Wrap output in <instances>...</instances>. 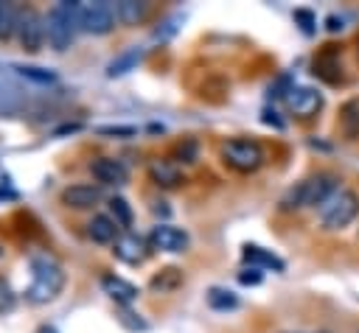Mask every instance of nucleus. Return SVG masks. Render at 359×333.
<instances>
[{"instance_id": "f257e3e1", "label": "nucleus", "mask_w": 359, "mask_h": 333, "mask_svg": "<svg viewBox=\"0 0 359 333\" xmlns=\"http://www.w3.org/2000/svg\"><path fill=\"white\" fill-rule=\"evenodd\" d=\"M337 190H339V176L331 171H317V173L294 182L280 196V210L294 213V210H306V207H323Z\"/></svg>"}, {"instance_id": "f03ea898", "label": "nucleus", "mask_w": 359, "mask_h": 333, "mask_svg": "<svg viewBox=\"0 0 359 333\" xmlns=\"http://www.w3.org/2000/svg\"><path fill=\"white\" fill-rule=\"evenodd\" d=\"M65 285V269L48 257V255H36L31 260V285L25 288V299L34 305L50 302Z\"/></svg>"}, {"instance_id": "7ed1b4c3", "label": "nucleus", "mask_w": 359, "mask_h": 333, "mask_svg": "<svg viewBox=\"0 0 359 333\" xmlns=\"http://www.w3.org/2000/svg\"><path fill=\"white\" fill-rule=\"evenodd\" d=\"M45 31H48V42L53 45V50H67L79 31V3L73 0L56 3L45 17Z\"/></svg>"}, {"instance_id": "20e7f679", "label": "nucleus", "mask_w": 359, "mask_h": 333, "mask_svg": "<svg viewBox=\"0 0 359 333\" xmlns=\"http://www.w3.org/2000/svg\"><path fill=\"white\" fill-rule=\"evenodd\" d=\"M356 215H359V193L348 190V187H339L320 207V227L325 232H337V229H345Z\"/></svg>"}, {"instance_id": "39448f33", "label": "nucleus", "mask_w": 359, "mask_h": 333, "mask_svg": "<svg viewBox=\"0 0 359 333\" xmlns=\"http://www.w3.org/2000/svg\"><path fill=\"white\" fill-rule=\"evenodd\" d=\"M222 160H224L227 168H233V171H238V173H255V171L264 165L266 154H264V148H261L258 140L233 137V140H227V143L222 146Z\"/></svg>"}, {"instance_id": "423d86ee", "label": "nucleus", "mask_w": 359, "mask_h": 333, "mask_svg": "<svg viewBox=\"0 0 359 333\" xmlns=\"http://www.w3.org/2000/svg\"><path fill=\"white\" fill-rule=\"evenodd\" d=\"M115 6L107 0H93V3H79V31L87 34H109L115 25Z\"/></svg>"}, {"instance_id": "0eeeda50", "label": "nucleus", "mask_w": 359, "mask_h": 333, "mask_svg": "<svg viewBox=\"0 0 359 333\" xmlns=\"http://www.w3.org/2000/svg\"><path fill=\"white\" fill-rule=\"evenodd\" d=\"M283 101H286V109L300 120H309L323 109V92L314 87H297L294 84Z\"/></svg>"}, {"instance_id": "6e6552de", "label": "nucleus", "mask_w": 359, "mask_h": 333, "mask_svg": "<svg viewBox=\"0 0 359 333\" xmlns=\"http://www.w3.org/2000/svg\"><path fill=\"white\" fill-rule=\"evenodd\" d=\"M48 36L45 31V20L34 11V8H25L20 11V25H17V39L20 45L28 50V53H36L42 48V39Z\"/></svg>"}, {"instance_id": "1a4fd4ad", "label": "nucleus", "mask_w": 359, "mask_h": 333, "mask_svg": "<svg viewBox=\"0 0 359 333\" xmlns=\"http://www.w3.org/2000/svg\"><path fill=\"white\" fill-rule=\"evenodd\" d=\"M149 243L151 249H160V252H185L191 238L182 227H174V224H157L151 227V235H149Z\"/></svg>"}, {"instance_id": "9d476101", "label": "nucleus", "mask_w": 359, "mask_h": 333, "mask_svg": "<svg viewBox=\"0 0 359 333\" xmlns=\"http://www.w3.org/2000/svg\"><path fill=\"white\" fill-rule=\"evenodd\" d=\"M112 252H115L118 260H123V263H129V266H140V263L149 257V243H146L140 235H135V232H123V235H118V241L112 243Z\"/></svg>"}, {"instance_id": "9b49d317", "label": "nucleus", "mask_w": 359, "mask_h": 333, "mask_svg": "<svg viewBox=\"0 0 359 333\" xmlns=\"http://www.w3.org/2000/svg\"><path fill=\"white\" fill-rule=\"evenodd\" d=\"M90 173H93L101 185H123L126 176H129L126 165H123L121 160H115V157H98V160H93V162H90Z\"/></svg>"}, {"instance_id": "f8f14e48", "label": "nucleus", "mask_w": 359, "mask_h": 333, "mask_svg": "<svg viewBox=\"0 0 359 333\" xmlns=\"http://www.w3.org/2000/svg\"><path fill=\"white\" fill-rule=\"evenodd\" d=\"M149 179L157 187H180V185H185V173L174 160H151L149 162Z\"/></svg>"}, {"instance_id": "ddd939ff", "label": "nucleus", "mask_w": 359, "mask_h": 333, "mask_svg": "<svg viewBox=\"0 0 359 333\" xmlns=\"http://www.w3.org/2000/svg\"><path fill=\"white\" fill-rule=\"evenodd\" d=\"M62 201L73 210H87L101 201V187L95 185H70L62 190Z\"/></svg>"}, {"instance_id": "4468645a", "label": "nucleus", "mask_w": 359, "mask_h": 333, "mask_svg": "<svg viewBox=\"0 0 359 333\" xmlns=\"http://www.w3.org/2000/svg\"><path fill=\"white\" fill-rule=\"evenodd\" d=\"M101 288H104V294L109 297V299H115L118 305H129V302H135L137 299V285H132L129 280H123V277H118V274H104L101 277Z\"/></svg>"}, {"instance_id": "2eb2a0df", "label": "nucleus", "mask_w": 359, "mask_h": 333, "mask_svg": "<svg viewBox=\"0 0 359 333\" xmlns=\"http://www.w3.org/2000/svg\"><path fill=\"white\" fill-rule=\"evenodd\" d=\"M241 257H244V263H250L252 269H272V271H283V269H286V263H283L275 252H269V249H264V246H255V243H247L244 252H241Z\"/></svg>"}, {"instance_id": "dca6fc26", "label": "nucleus", "mask_w": 359, "mask_h": 333, "mask_svg": "<svg viewBox=\"0 0 359 333\" xmlns=\"http://www.w3.org/2000/svg\"><path fill=\"white\" fill-rule=\"evenodd\" d=\"M314 76H320L323 81L328 84H337L342 81V64H339V56L337 50L328 45V50H323L317 59H314Z\"/></svg>"}, {"instance_id": "f3484780", "label": "nucleus", "mask_w": 359, "mask_h": 333, "mask_svg": "<svg viewBox=\"0 0 359 333\" xmlns=\"http://www.w3.org/2000/svg\"><path fill=\"white\" fill-rule=\"evenodd\" d=\"M118 224L112 221V215H93L87 224V235L95 243H115L118 241Z\"/></svg>"}, {"instance_id": "a211bd4d", "label": "nucleus", "mask_w": 359, "mask_h": 333, "mask_svg": "<svg viewBox=\"0 0 359 333\" xmlns=\"http://www.w3.org/2000/svg\"><path fill=\"white\" fill-rule=\"evenodd\" d=\"M146 14H149V3H143V0H121V3H115V17L123 25H137V22L146 20Z\"/></svg>"}, {"instance_id": "6ab92c4d", "label": "nucleus", "mask_w": 359, "mask_h": 333, "mask_svg": "<svg viewBox=\"0 0 359 333\" xmlns=\"http://www.w3.org/2000/svg\"><path fill=\"white\" fill-rule=\"evenodd\" d=\"M140 59H143V50H140V48H126L123 53H118V56L107 64V76H109V78L126 76L129 70H135V67L140 64Z\"/></svg>"}, {"instance_id": "aec40b11", "label": "nucleus", "mask_w": 359, "mask_h": 333, "mask_svg": "<svg viewBox=\"0 0 359 333\" xmlns=\"http://www.w3.org/2000/svg\"><path fill=\"white\" fill-rule=\"evenodd\" d=\"M339 129L345 134V140H356L359 137V98H351L342 104L339 109Z\"/></svg>"}, {"instance_id": "412c9836", "label": "nucleus", "mask_w": 359, "mask_h": 333, "mask_svg": "<svg viewBox=\"0 0 359 333\" xmlns=\"http://www.w3.org/2000/svg\"><path fill=\"white\" fill-rule=\"evenodd\" d=\"M208 305L213 311H233V308H238V297L222 285H213V288H208Z\"/></svg>"}, {"instance_id": "4be33fe9", "label": "nucleus", "mask_w": 359, "mask_h": 333, "mask_svg": "<svg viewBox=\"0 0 359 333\" xmlns=\"http://www.w3.org/2000/svg\"><path fill=\"white\" fill-rule=\"evenodd\" d=\"M20 25V8L11 3H0V39H11Z\"/></svg>"}, {"instance_id": "5701e85b", "label": "nucleus", "mask_w": 359, "mask_h": 333, "mask_svg": "<svg viewBox=\"0 0 359 333\" xmlns=\"http://www.w3.org/2000/svg\"><path fill=\"white\" fill-rule=\"evenodd\" d=\"M180 283H182V271L171 266V269H163L160 274H154L149 285H151L154 291H160V294H165V291H174V288H177Z\"/></svg>"}, {"instance_id": "b1692460", "label": "nucleus", "mask_w": 359, "mask_h": 333, "mask_svg": "<svg viewBox=\"0 0 359 333\" xmlns=\"http://www.w3.org/2000/svg\"><path fill=\"white\" fill-rule=\"evenodd\" d=\"M109 213H112V221L118 224V227H132V207H129V201L123 199V196H112L109 199Z\"/></svg>"}, {"instance_id": "393cba45", "label": "nucleus", "mask_w": 359, "mask_h": 333, "mask_svg": "<svg viewBox=\"0 0 359 333\" xmlns=\"http://www.w3.org/2000/svg\"><path fill=\"white\" fill-rule=\"evenodd\" d=\"M22 78H28V81H34V84H53L56 81V73L53 70H48V67H34V64H17L14 67Z\"/></svg>"}, {"instance_id": "a878e982", "label": "nucleus", "mask_w": 359, "mask_h": 333, "mask_svg": "<svg viewBox=\"0 0 359 333\" xmlns=\"http://www.w3.org/2000/svg\"><path fill=\"white\" fill-rule=\"evenodd\" d=\"M196 160V140H182V143H177L174 146V162L180 165V162H194Z\"/></svg>"}, {"instance_id": "bb28decb", "label": "nucleus", "mask_w": 359, "mask_h": 333, "mask_svg": "<svg viewBox=\"0 0 359 333\" xmlns=\"http://www.w3.org/2000/svg\"><path fill=\"white\" fill-rule=\"evenodd\" d=\"M294 22L300 25V31H303L306 36H311V34L317 31V28H314V25H317V17H314L309 8H294Z\"/></svg>"}, {"instance_id": "cd10ccee", "label": "nucleus", "mask_w": 359, "mask_h": 333, "mask_svg": "<svg viewBox=\"0 0 359 333\" xmlns=\"http://www.w3.org/2000/svg\"><path fill=\"white\" fill-rule=\"evenodd\" d=\"M98 134H104V137H135L137 129L135 126H98Z\"/></svg>"}, {"instance_id": "c85d7f7f", "label": "nucleus", "mask_w": 359, "mask_h": 333, "mask_svg": "<svg viewBox=\"0 0 359 333\" xmlns=\"http://www.w3.org/2000/svg\"><path fill=\"white\" fill-rule=\"evenodd\" d=\"M118 319H121V325H123V327H129V330H146V327H149V325H146L137 313H132V311H121V316H118Z\"/></svg>"}, {"instance_id": "c756f323", "label": "nucleus", "mask_w": 359, "mask_h": 333, "mask_svg": "<svg viewBox=\"0 0 359 333\" xmlns=\"http://www.w3.org/2000/svg\"><path fill=\"white\" fill-rule=\"evenodd\" d=\"M14 308V291L6 280H0V313H8Z\"/></svg>"}, {"instance_id": "7c9ffc66", "label": "nucleus", "mask_w": 359, "mask_h": 333, "mask_svg": "<svg viewBox=\"0 0 359 333\" xmlns=\"http://www.w3.org/2000/svg\"><path fill=\"white\" fill-rule=\"evenodd\" d=\"M182 17H171V20H165L157 31H154V39H168V36H174L177 34V22H180Z\"/></svg>"}, {"instance_id": "2f4dec72", "label": "nucleus", "mask_w": 359, "mask_h": 333, "mask_svg": "<svg viewBox=\"0 0 359 333\" xmlns=\"http://www.w3.org/2000/svg\"><path fill=\"white\" fill-rule=\"evenodd\" d=\"M238 280H241L244 285H258V283H261V269H252V266H250V269H244V271L238 274Z\"/></svg>"}, {"instance_id": "473e14b6", "label": "nucleus", "mask_w": 359, "mask_h": 333, "mask_svg": "<svg viewBox=\"0 0 359 333\" xmlns=\"http://www.w3.org/2000/svg\"><path fill=\"white\" fill-rule=\"evenodd\" d=\"M261 120H264L266 126H275V129H283V120L278 118V112H275V109H264V112H261Z\"/></svg>"}, {"instance_id": "72a5a7b5", "label": "nucleus", "mask_w": 359, "mask_h": 333, "mask_svg": "<svg viewBox=\"0 0 359 333\" xmlns=\"http://www.w3.org/2000/svg\"><path fill=\"white\" fill-rule=\"evenodd\" d=\"M325 22H328V25H325V28H328V31H331V34H337V31H342V28H345V25H342V20H339V17H337V14H331V17H328V20H325Z\"/></svg>"}, {"instance_id": "f704fd0d", "label": "nucleus", "mask_w": 359, "mask_h": 333, "mask_svg": "<svg viewBox=\"0 0 359 333\" xmlns=\"http://www.w3.org/2000/svg\"><path fill=\"white\" fill-rule=\"evenodd\" d=\"M67 132H79V123H70V126H62V129H56V134H67Z\"/></svg>"}, {"instance_id": "c9c22d12", "label": "nucleus", "mask_w": 359, "mask_h": 333, "mask_svg": "<svg viewBox=\"0 0 359 333\" xmlns=\"http://www.w3.org/2000/svg\"><path fill=\"white\" fill-rule=\"evenodd\" d=\"M36 333H59V330H56V327H53V325H42V327H39V330H36Z\"/></svg>"}, {"instance_id": "e433bc0d", "label": "nucleus", "mask_w": 359, "mask_h": 333, "mask_svg": "<svg viewBox=\"0 0 359 333\" xmlns=\"http://www.w3.org/2000/svg\"><path fill=\"white\" fill-rule=\"evenodd\" d=\"M0 196H3V199H14V190H3V187H0Z\"/></svg>"}, {"instance_id": "4c0bfd02", "label": "nucleus", "mask_w": 359, "mask_h": 333, "mask_svg": "<svg viewBox=\"0 0 359 333\" xmlns=\"http://www.w3.org/2000/svg\"><path fill=\"white\" fill-rule=\"evenodd\" d=\"M320 333H325V330H320Z\"/></svg>"}]
</instances>
